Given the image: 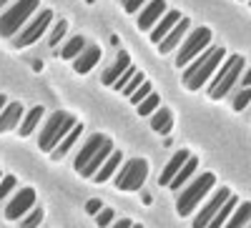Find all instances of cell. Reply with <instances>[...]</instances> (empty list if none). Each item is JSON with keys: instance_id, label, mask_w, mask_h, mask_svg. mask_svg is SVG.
I'll return each mask as SVG.
<instances>
[{"instance_id": "d6986e66", "label": "cell", "mask_w": 251, "mask_h": 228, "mask_svg": "<svg viewBox=\"0 0 251 228\" xmlns=\"http://www.w3.org/2000/svg\"><path fill=\"white\" fill-rule=\"evenodd\" d=\"M83 133V126H78V123H75V126H73V131L66 136V138H63L60 143H58V146L50 151V158L53 160H63V158H66V153L75 146V140H78V136Z\"/></svg>"}, {"instance_id": "cb8c5ba5", "label": "cell", "mask_w": 251, "mask_h": 228, "mask_svg": "<svg viewBox=\"0 0 251 228\" xmlns=\"http://www.w3.org/2000/svg\"><path fill=\"white\" fill-rule=\"evenodd\" d=\"M86 38H83V35H73L71 40H66V46H63L60 48V58L63 60H75L83 50H86Z\"/></svg>"}, {"instance_id": "ab89813d", "label": "cell", "mask_w": 251, "mask_h": 228, "mask_svg": "<svg viewBox=\"0 0 251 228\" xmlns=\"http://www.w3.org/2000/svg\"><path fill=\"white\" fill-rule=\"evenodd\" d=\"M8 106V100H5V95H0V113H3V108Z\"/></svg>"}, {"instance_id": "7bdbcfd3", "label": "cell", "mask_w": 251, "mask_h": 228, "mask_svg": "<svg viewBox=\"0 0 251 228\" xmlns=\"http://www.w3.org/2000/svg\"><path fill=\"white\" fill-rule=\"evenodd\" d=\"M0 178H3V176H0Z\"/></svg>"}, {"instance_id": "3957f363", "label": "cell", "mask_w": 251, "mask_h": 228, "mask_svg": "<svg viewBox=\"0 0 251 228\" xmlns=\"http://www.w3.org/2000/svg\"><path fill=\"white\" fill-rule=\"evenodd\" d=\"M73 126H75V118H73L71 113L53 111V113L48 115V120H46L43 131H40V136H38V148L43 151V153H50L58 143L73 131Z\"/></svg>"}, {"instance_id": "836d02e7", "label": "cell", "mask_w": 251, "mask_h": 228, "mask_svg": "<svg viewBox=\"0 0 251 228\" xmlns=\"http://www.w3.org/2000/svg\"><path fill=\"white\" fill-rule=\"evenodd\" d=\"M143 80H146V78H143V73H138V70H136V73H133V78H131V83H128V86H126V88H123L121 93H123L126 98H131V93H133V91H136V88L141 86Z\"/></svg>"}, {"instance_id": "7c38bea8", "label": "cell", "mask_w": 251, "mask_h": 228, "mask_svg": "<svg viewBox=\"0 0 251 228\" xmlns=\"http://www.w3.org/2000/svg\"><path fill=\"white\" fill-rule=\"evenodd\" d=\"M166 13V3L163 0H151L149 5H146L143 10H141V15H138V30H143V33H149L158 20H161V15Z\"/></svg>"}, {"instance_id": "e0dca14e", "label": "cell", "mask_w": 251, "mask_h": 228, "mask_svg": "<svg viewBox=\"0 0 251 228\" xmlns=\"http://www.w3.org/2000/svg\"><path fill=\"white\" fill-rule=\"evenodd\" d=\"M188 156H191V153H188V151H176L174 156H171V160L169 163H166V168L161 171V176H158V183L161 185H166V188H169V183L176 178V173L181 171V165L188 160Z\"/></svg>"}, {"instance_id": "4316f807", "label": "cell", "mask_w": 251, "mask_h": 228, "mask_svg": "<svg viewBox=\"0 0 251 228\" xmlns=\"http://www.w3.org/2000/svg\"><path fill=\"white\" fill-rule=\"evenodd\" d=\"M161 106V98H158V93H151V95H146L138 106H136V113L138 115H151V113H156V108Z\"/></svg>"}, {"instance_id": "7402d4cb", "label": "cell", "mask_w": 251, "mask_h": 228, "mask_svg": "<svg viewBox=\"0 0 251 228\" xmlns=\"http://www.w3.org/2000/svg\"><path fill=\"white\" fill-rule=\"evenodd\" d=\"M199 168V158H194V156H188V160L181 165V171L176 173V178L169 183V188L171 191H178V188H183V185L188 183V178L194 176V171Z\"/></svg>"}, {"instance_id": "44dd1931", "label": "cell", "mask_w": 251, "mask_h": 228, "mask_svg": "<svg viewBox=\"0 0 251 228\" xmlns=\"http://www.w3.org/2000/svg\"><path fill=\"white\" fill-rule=\"evenodd\" d=\"M151 128L161 136H169L174 131V118H171V111H166V108H156V113L151 115Z\"/></svg>"}, {"instance_id": "7a4b0ae2", "label": "cell", "mask_w": 251, "mask_h": 228, "mask_svg": "<svg viewBox=\"0 0 251 228\" xmlns=\"http://www.w3.org/2000/svg\"><path fill=\"white\" fill-rule=\"evenodd\" d=\"M221 60H224V48H206V50L199 55V60H194V63L183 70V78H181L183 86H186L188 91L203 88V83L211 78V73L219 68Z\"/></svg>"}, {"instance_id": "2e32d148", "label": "cell", "mask_w": 251, "mask_h": 228, "mask_svg": "<svg viewBox=\"0 0 251 228\" xmlns=\"http://www.w3.org/2000/svg\"><path fill=\"white\" fill-rule=\"evenodd\" d=\"M188 28H191L188 18H181L178 23H176V28H174V30H171V33H169V35H166V38L161 40V43H158V53H161V55H169V53L181 43V38L186 35V30H188Z\"/></svg>"}, {"instance_id": "f35d334b", "label": "cell", "mask_w": 251, "mask_h": 228, "mask_svg": "<svg viewBox=\"0 0 251 228\" xmlns=\"http://www.w3.org/2000/svg\"><path fill=\"white\" fill-rule=\"evenodd\" d=\"M244 86H251V68H249L246 75H244Z\"/></svg>"}, {"instance_id": "d6a6232c", "label": "cell", "mask_w": 251, "mask_h": 228, "mask_svg": "<svg viewBox=\"0 0 251 228\" xmlns=\"http://www.w3.org/2000/svg\"><path fill=\"white\" fill-rule=\"evenodd\" d=\"M113 216H116L113 208H100V211L96 213V223H98L100 228H103V226H111V223H113Z\"/></svg>"}, {"instance_id": "4dcf8cb0", "label": "cell", "mask_w": 251, "mask_h": 228, "mask_svg": "<svg viewBox=\"0 0 251 228\" xmlns=\"http://www.w3.org/2000/svg\"><path fill=\"white\" fill-rule=\"evenodd\" d=\"M151 88H153V86H151V83H149V80H143V83H141V86H138V88H136V91L131 93V98H128V100L133 103V106H138V103H141V100H143L146 95H151V93H153Z\"/></svg>"}, {"instance_id": "6da1fadb", "label": "cell", "mask_w": 251, "mask_h": 228, "mask_svg": "<svg viewBox=\"0 0 251 228\" xmlns=\"http://www.w3.org/2000/svg\"><path fill=\"white\" fill-rule=\"evenodd\" d=\"M113 143L108 136H103V133H91L86 138V143H83V148L75 153L73 158V168L78 171V176L83 178H93L96 171L103 165V160H106L113 151Z\"/></svg>"}, {"instance_id": "4fadbf2b", "label": "cell", "mask_w": 251, "mask_h": 228, "mask_svg": "<svg viewBox=\"0 0 251 228\" xmlns=\"http://www.w3.org/2000/svg\"><path fill=\"white\" fill-rule=\"evenodd\" d=\"M181 18H183V15H181L178 10H166V13L161 15V20L153 25V30H151V40H153V43H161V40L176 28V23H178Z\"/></svg>"}, {"instance_id": "83f0119b", "label": "cell", "mask_w": 251, "mask_h": 228, "mask_svg": "<svg viewBox=\"0 0 251 228\" xmlns=\"http://www.w3.org/2000/svg\"><path fill=\"white\" fill-rule=\"evenodd\" d=\"M66 30H68V23L66 20H58V23L53 25V30H50V35H48V48H58V43L66 38Z\"/></svg>"}, {"instance_id": "ac0fdd59", "label": "cell", "mask_w": 251, "mask_h": 228, "mask_svg": "<svg viewBox=\"0 0 251 228\" xmlns=\"http://www.w3.org/2000/svg\"><path fill=\"white\" fill-rule=\"evenodd\" d=\"M20 118H23V106L20 103H10L0 113V133H8L10 128L20 126Z\"/></svg>"}, {"instance_id": "277c9868", "label": "cell", "mask_w": 251, "mask_h": 228, "mask_svg": "<svg viewBox=\"0 0 251 228\" xmlns=\"http://www.w3.org/2000/svg\"><path fill=\"white\" fill-rule=\"evenodd\" d=\"M214 183H216V176L214 173H201L194 183H188V185H183V191L178 193V198H176V211H178V216H191V211L199 205V201L214 188Z\"/></svg>"}, {"instance_id": "d590c367", "label": "cell", "mask_w": 251, "mask_h": 228, "mask_svg": "<svg viewBox=\"0 0 251 228\" xmlns=\"http://www.w3.org/2000/svg\"><path fill=\"white\" fill-rule=\"evenodd\" d=\"M100 208H103V203H100L98 198H91V201L86 203V213H88V216H96Z\"/></svg>"}, {"instance_id": "484cf974", "label": "cell", "mask_w": 251, "mask_h": 228, "mask_svg": "<svg viewBox=\"0 0 251 228\" xmlns=\"http://www.w3.org/2000/svg\"><path fill=\"white\" fill-rule=\"evenodd\" d=\"M236 205H239V198L231 193V196H228L226 201H224V205H221V208H219V213L214 216V221H211V226H226V221H228V216H231L234 213V208H236Z\"/></svg>"}, {"instance_id": "d4e9b609", "label": "cell", "mask_w": 251, "mask_h": 228, "mask_svg": "<svg viewBox=\"0 0 251 228\" xmlns=\"http://www.w3.org/2000/svg\"><path fill=\"white\" fill-rule=\"evenodd\" d=\"M249 221H251V201H246V203H239L236 208H234V216H228L226 226L239 228V226H246Z\"/></svg>"}, {"instance_id": "60d3db41", "label": "cell", "mask_w": 251, "mask_h": 228, "mask_svg": "<svg viewBox=\"0 0 251 228\" xmlns=\"http://www.w3.org/2000/svg\"><path fill=\"white\" fill-rule=\"evenodd\" d=\"M8 3H10V0H0V10H3V8H5Z\"/></svg>"}, {"instance_id": "9a60e30c", "label": "cell", "mask_w": 251, "mask_h": 228, "mask_svg": "<svg viewBox=\"0 0 251 228\" xmlns=\"http://www.w3.org/2000/svg\"><path fill=\"white\" fill-rule=\"evenodd\" d=\"M131 68V58H128V53H118L116 55V63L111 66V68H106V70H103V75H100V83H103V86H108V88H113V83L126 73V70H128Z\"/></svg>"}, {"instance_id": "5b68a950", "label": "cell", "mask_w": 251, "mask_h": 228, "mask_svg": "<svg viewBox=\"0 0 251 228\" xmlns=\"http://www.w3.org/2000/svg\"><path fill=\"white\" fill-rule=\"evenodd\" d=\"M40 0H18V3H13L3 15H0V35L3 38H10L15 33L23 30L25 20L38 10Z\"/></svg>"}, {"instance_id": "8d00e7d4", "label": "cell", "mask_w": 251, "mask_h": 228, "mask_svg": "<svg viewBox=\"0 0 251 228\" xmlns=\"http://www.w3.org/2000/svg\"><path fill=\"white\" fill-rule=\"evenodd\" d=\"M143 3H146V0H123V10L126 13H136Z\"/></svg>"}, {"instance_id": "f1b7e54d", "label": "cell", "mask_w": 251, "mask_h": 228, "mask_svg": "<svg viewBox=\"0 0 251 228\" xmlns=\"http://www.w3.org/2000/svg\"><path fill=\"white\" fill-rule=\"evenodd\" d=\"M40 223H43V208H30L23 218H20V226H23V228L40 226Z\"/></svg>"}, {"instance_id": "ffe728a7", "label": "cell", "mask_w": 251, "mask_h": 228, "mask_svg": "<svg viewBox=\"0 0 251 228\" xmlns=\"http://www.w3.org/2000/svg\"><path fill=\"white\" fill-rule=\"evenodd\" d=\"M123 163V156L118 153V151H113L106 160H103V165H100V168L96 171V176H93V181L96 183H106L113 173H116V168H118V165Z\"/></svg>"}, {"instance_id": "8fae6325", "label": "cell", "mask_w": 251, "mask_h": 228, "mask_svg": "<svg viewBox=\"0 0 251 228\" xmlns=\"http://www.w3.org/2000/svg\"><path fill=\"white\" fill-rule=\"evenodd\" d=\"M228 196H231V191H228V188H219V191L211 196V201H208V203L203 205V208L199 211V216L194 218V226H196V228H206V226H211L214 216L219 213V208L224 205V201H226Z\"/></svg>"}, {"instance_id": "f546056e", "label": "cell", "mask_w": 251, "mask_h": 228, "mask_svg": "<svg viewBox=\"0 0 251 228\" xmlns=\"http://www.w3.org/2000/svg\"><path fill=\"white\" fill-rule=\"evenodd\" d=\"M249 103H251V86H244V91H239V93L234 95V111L241 113Z\"/></svg>"}, {"instance_id": "8992f818", "label": "cell", "mask_w": 251, "mask_h": 228, "mask_svg": "<svg viewBox=\"0 0 251 228\" xmlns=\"http://www.w3.org/2000/svg\"><path fill=\"white\" fill-rule=\"evenodd\" d=\"M146 176H149V163L143 158H131L118 165V173H116V188L123 193H131V191H141Z\"/></svg>"}, {"instance_id": "1f68e13d", "label": "cell", "mask_w": 251, "mask_h": 228, "mask_svg": "<svg viewBox=\"0 0 251 228\" xmlns=\"http://www.w3.org/2000/svg\"><path fill=\"white\" fill-rule=\"evenodd\" d=\"M15 183H18L15 176H3V178H0V201H3V198L15 188Z\"/></svg>"}, {"instance_id": "e575fe53", "label": "cell", "mask_w": 251, "mask_h": 228, "mask_svg": "<svg viewBox=\"0 0 251 228\" xmlns=\"http://www.w3.org/2000/svg\"><path fill=\"white\" fill-rule=\"evenodd\" d=\"M133 73H136V68L131 66L128 70H126V73H123V75H121V78H118V80L113 83V91H123V88H126V86H128V83H131V78H133Z\"/></svg>"}, {"instance_id": "ba28073f", "label": "cell", "mask_w": 251, "mask_h": 228, "mask_svg": "<svg viewBox=\"0 0 251 228\" xmlns=\"http://www.w3.org/2000/svg\"><path fill=\"white\" fill-rule=\"evenodd\" d=\"M208 43H211V30H208V28H194L191 33L186 35V40L181 43V48H178L176 66H178V68L188 66L194 58H199V55L208 48Z\"/></svg>"}, {"instance_id": "b9f144b4", "label": "cell", "mask_w": 251, "mask_h": 228, "mask_svg": "<svg viewBox=\"0 0 251 228\" xmlns=\"http://www.w3.org/2000/svg\"><path fill=\"white\" fill-rule=\"evenodd\" d=\"M249 226H251V221H249Z\"/></svg>"}, {"instance_id": "30bf717a", "label": "cell", "mask_w": 251, "mask_h": 228, "mask_svg": "<svg viewBox=\"0 0 251 228\" xmlns=\"http://www.w3.org/2000/svg\"><path fill=\"white\" fill-rule=\"evenodd\" d=\"M30 208H35V191L33 188H23L13 196V201L5 205V218L8 221H20Z\"/></svg>"}, {"instance_id": "9c48e42d", "label": "cell", "mask_w": 251, "mask_h": 228, "mask_svg": "<svg viewBox=\"0 0 251 228\" xmlns=\"http://www.w3.org/2000/svg\"><path fill=\"white\" fill-rule=\"evenodd\" d=\"M50 20H53V13H50V10H40L33 23L25 25L23 30L13 38V48H28L30 43H35V40L50 28Z\"/></svg>"}, {"instance_id": "603a6c76", "label": "cell", "mask_w": 251, "mask_h": 228, "mask_svg": "<svg viewBox=\"0 0 251 228\" xmlns=\"http://www.w3.org/2000/svg\"><path fill=\"white\" fill-rule=\"evenodd\" d=\"M40 118H43V106H33L28 113H25V118H23V123L18 126V133L23 136V138H28L35 128H38V123H40Z\"/></svg>"}, {"instance_id": "5bb4252c", "label": "cell", "mask_w": 251, "mask_h": 228, "mask_svg": "<svg viewBox=\"0 0 251 228\" xmlns=\"http://www.w3.org/2000/svg\"><path fill=\"white\" fill-rule=\"evenodd\" d=\"M98 60H100V48L98 46H86V50L73 60V70L78 75H86V73H91L98 66Z\"/></svg>"}, {"instance_id": "74e56055", "label": "cell", "mask_w": 251, "mask_h": 228, "mask_svg": "<svg viewBox=\"0 0 251 228\" xmlns=\"http://www.w3.org/2000/svg\"><path fill=\"white\" fill-rule=\"evenodd\" d=\"M116 228H128L131 226V218H121V221H113Z\"/></svg>"}, {"instance_id": "52a82bcc", "label": "cell", "mask_w": 251, "mask_h": 228, "mask_svg": "<svg viewBox=\"0 0 251 228\" xmlns=\"http://www.w3.org/2000/svg\"><path fill=\"white\" fill-rule=\"evenodd\" d=\"M241 68H244V58L241 55H231V58H228L224 63V68H221V73H219V78L211 83V88H208V98H211V100H221L228 91L236 86V80L241 75Z\"/></svg>"}]
</instances>
